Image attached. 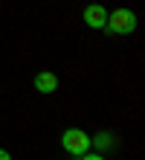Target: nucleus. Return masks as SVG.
Returning <instances> with one entry per match:
<instances>
[{"instance_id":"nucleus-4","label":"nucleus","mask_w":145,"mask_h":160,"mask_svg":"<svg viewBox=\"0 0 145 160\" xmlns=\"http://www.w3.org/2000/svg\"><path fill=\"white\" fill-rule=\"evenodd\" d=\"M35 90H38V93H55V90H58V76H55L52 70L35 73Z\"/></svg>"},{"instance_id":"nucleus-3","label":"nucleus","mask_w":145,"mask_h":160,"mask_svg":"<svg viewBox=\"0 0 145 160\" xmlns=\"http://www.w3.org/2000/svg\"><path fill=\"white\" fill-rule=\"evenodd\" d=\"M84 23L90 26V29H104V26H108V9L102 3L84 6Z\"/></svg>"},{"instance_id":"nucleus-2","label":"nucleus","mask_w":145,"mask_h":160,"mask_svg":"<svg viewBox=\"0 0 145 160\" xmlns=\"http://www.w3.org/2000/svg\"><path fill=\"white\" fill-rule=\"evenodd\" d=\"M61 146H64L67 154L81 157L84 152H90V134H84L81 128H67L61 134Z\"/></svg>"},{"instance_id":"nucleus-5","label":"nucleus","mask_w":145,"mask_h":160,"mask_svg":"<svg viewBox=\"0 0 145 160\" xmlns=\"http://www.w3.org/2000/svg\"><path fill=\"white\" fill-rule=\"evenodd\" d=\"M90 148H96V152H108V148H113V134H110V131H99L96 137H90Z\"/></svg>"},{"instance_id":"nucleus-1","label":"nucleus","mask_w":145,"mask_h":160,"mask_svg":"<svg viewBox=\"0 0 145 160\" xmlns=\"http://www.w3.org/2000/svg\"><path fill=\"white\" fill-rule=\"evenodd\" d=\"M104 29L113 35H131L137 29V15L131 9H113V12H108V26Z\"/></svg>"},{"instance_id":"nucleus-7","label":"nucleus","mask_w":145,"mask_h":160,"mask_svg":"<svg viewBox=\"0 0 145 160\" xmlns=\"http://www.w3.org/2000/svg\"><path fill=\"white\" fill-rule=\"evenodd\" d=\"M0 160H12V154H9L6 148H0Z\"/></svg>"},{"instance_id":"nucleus-6","label":"nucleus","mask_w":145,"mask_h":160,"mask_svg":"<svg viewBox=\"0 0 145 160\" xmlns=\"http://www.w3.org/2000/svg\"><path fill=\"white\" fill-rule=\"evenodd\" d=\"M79 160H104V154H99V152H96V154H90V152H84Z\"/></svg>"}]
</instances>
